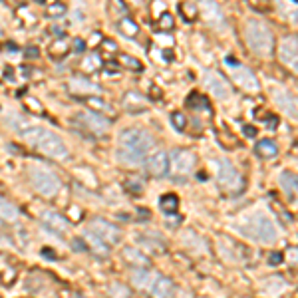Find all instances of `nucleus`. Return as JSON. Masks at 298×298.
<instances>
[{"label":"nucleus","mask_w":298,"mask_h":298,"mask_svg":"<svg viewBox=\"0 0 298 298\" xmlns=\"http://www.w3.org/2000/svg\"><path fill=\"white\" fill-rule=\"evenodd\" d=\"M195 153L189 151V149H175L169 157V169H173V173L177 177H187L195 167Z\"/></svg>","instance_id":"nucleus-7"},{"label":"nucleus","mask_w":298,"mask_h":298,"mask_svg":"<svg viewBox=\"0 0 298 298\" xmlns=\"http://www.w3.org/2000/svg\"><path fill=\"white\" fill-rule=\"evenodd\" d=\"M116 159H117L121 165H125V167H139V165H143L145 155H139V153H135V151H130V149L119 147L117 151H116Z\"/></svg>","instance_id":"nucleus-19"},{"label":"nucleus","mask_w":298,"mask_h":298,"mask_svg":"<svg viewBox=\"0 0 298 298\" xmlns=\"http://www.w3.org/2000/svg\"><path fill=\"white\" fill-rule=\"evenodd\" d=\"M254 151H257V155L263 157V159H270L279 153V147H276V143L270 141V139H261L257 143V147H254Z\"/></svg>","instance_id":"nucleus-21"},{"label":"nucleus","mask_w":298,"mask_h":298,"mask_svg":"<svg viewBox=\"0 0 298 298\" xmlns=\"http://www.w3.org/2000/svg\"><path fill=\"white\" fill-rule=\"evenodd\" d=\"M248 2L252 4V8L263 10V12H266V10H268V6H270V2H268V0H248Z\"/></svg>","instance_id":"nucleus-41"},{"label":"nucleus","mask_w":298,"mask_h":298,"mask_svg":"<svg viewBox=\"0 0 298 298\" xmlns=\"http://www.w3.org/2000/svg\"><path fill=\"white\" fill-rule=\"evenodd\" d=\"M83 239H86V245H90V248H94L96 254H101V257L108 254V245H105L98 235H94L92 231H88L86 235H83Z\"/></svg>","instance_id":"nucleus-25"},{"label":"nucleus","mask_w":298,"mask_h":298,"mask_svg":"<svg viewBox=\"0 0 298 298\" xmlns=\"http://www.w3.org/2000/svg\"><path fill=\"white\" fill-rule=\"evenodd\" d=\"M110 294H112L114 298H130V296H132V294H130V288L123 286V284H119V282H116V284L110 286Z\"/></svg>","instance_id":"nucleus-33"},{"label":"nucleus","mask_w":298,"mask_h":298,"mask_svg":"<svg viewBox=\"0 0 298 298\" xmlns=\"http://www.w3.org/2000/svg\"><path fill=\"white\" fill-rule=\"evenodd\" d=\"M159 207H161V211L165 213V215H169V217L175 215L177 209H179V199H177V195H173V193L163 195L161 201H159Z\"/></svg>","instance_id":"nucleus-24"},{"label":"nucleus","mask_w":298,"mask_h":298,"mask_svg":"<svg viewBox=\"0 0 298 298\" xmlns=\"http://www.w3.org/2000/svg\"><path fill=\"white\" fill-rule=\"evenodd\" d=\"M117 30L123 36H127V38H133V36H137L139 26H137V22H133L132 18H121L119 22H117Z\"/></svg>","instance_id":"nucleus-28"},{"label":"nucleus","mask_w":298,"mask_h":298,"mask_svg":"<svg viewBox=\"0 0 298 298\" xmlns=\"http://www.w3.org/2000/svg\"><path fill=\"white\" fill-rule=\"evenodd\" d=\"M112 4H114V14H117V16L127 14V6L123 4V0H112Z\"/></svg>","instance_id":"nucleus-40"},{"label":"nucleus","mask_w":298,"mask_h":298,"mask_svg":"<svg viewBox=\"0 0 298 298\" xmlns=\"http://www.w3.org/2000/svg\"><path fill=\"white\" fill-rule=\"evenodd\" d=\"M26 56H28V58H38V48H34V46L26 48Z\"/></svg>","instance_id":"nucleus-46"},{"label":"nucleus","mask_w":298,"mask_h":298,"mask_svg":"<svg viewBox=\"0 0 298 298\" xmlns=\"http://www.w3.org/2000/svg\"><path fill=\"white\" fill-rule=\"evenodd\" d=\"M151 92H153V96H155V98H159V96H161V94H159V90H157V88H155V86H153V88H151Z\"/></svg>","instance_id":"nucleus-49"},{"label":"nucleus","mask_w":298,"mask_h":298,"mask_svg":"<svg viewBox=\"0 0 298 298\" xmlns=\"http://www.w3.org/2000/svg\"><path fill=\"white\" fill-rule=\"evenodd\" d=\"M68 88H70L72 94H78V96H96V94H99V88L94 86L92 82L83 80V78H72Z\"/></svg>","instance_id":"nucleus-17"},{"label":"nucleus","mask_w":298,"mask_h":298,"mask_svg":"<svg viewBox=\"0 0 298 298\" xmlns=\"http://www.w3.org/2000/svg\"><path fill=\"white\" fill-rule=\"evenodd\" d=\"M201 12H203L207 22H213V24L223 22V14L213 0H201Z\"/></svg>","instance_id":"nucleus-20"},{"label":"nucleus","mask_w":298,"mask_h":298,"mask_svg":"<svg viewBox=\"0 0 298 298\" xmlns=\"http://www.w3.org/2000/svg\"><path fill=\"white\" fill-rule=\"evenodd\" d=\"M83 48H86V44H83L82 40H76V50L78 52H83Z\"/></svg>","instance_id":"nucleus-48"},{"label":"nucleus","mask_w":298,"mask_h":298,"mask_svg":"<svg viewBox=\"0 0 298 298\" xmlns=\"http://www.w3.org/2000/svg\"><path fill=\"white\" fill-rule=\"evenodd\" d=\"M292 2H296V0H292Z\"/></svg>","instance_id":"nucleus-52"},{"label":"nucleus","mask_w":298,"mask_h":298,"mask_svg":"<svg viewBox=\"0 0 298 298\" xmlns=\"http://www.w3.org/2000/svg\"><path fill=\"white\" fill-rule=\"evenodd\" d=\"M132 281H133V284L135 286H139V288H147L149 284H151V274H149V270L147 268H135L133 272H132Z\"/></svg>","instance_id":"nucleus-27"},{"label":"nucleus","mask_w":298,"mask_h":298,"mask_svg":"<svg viewBox=\"0 0 298 298\" xmlns=\"http://www.w3.org/2000/svg\"><path fill=\"white\" fill-rule=\"evenodd\" d=\"M38 2H46V0H38Z\"/></svg>","instance_id":"nucleus-51"},{"label":"nucleus","mask_w":298,"mask_h":298,"mask_svg":"<svg viewBox=\"0 0 298 298\" xmlns=\"http://www.w3.org/2000/svg\"><path fill=\"white\" fill-rule=\"evenodd\" d=\"M243 132H245L247 137H254V135H257V130H254L252 125H245V127H243Z\"/></svg>","instance_id":"nucleus-45"},{"label":"nucleus","mask_w":298,"mask_h":298,"mask_svg":"<svg viewBox=\"0 0 298 298\" xmlns=\"http://www.w3.org/2000/svg\"><path fill=\"white\" fill-rule=\"evenodd\" d=\"M272 96H274V101L276 105L290 117H296V103H294V98L288 94V92H282V90H272Z\"/></svg>","instance_id":"nucleus-15"},{"label":"nucleus","mask_w":298,"mask_h":298,"mask_svg":"<svg viewBox=\"0 0 298 298\" xmlns=\"http://www.w3.org/2000/svg\"><path fill=\"white\" fill-rule=\"evenodd\" d=\"M245 40L257 56H270L274 50V38L270 30L259 20H248L245 24Z\"/></svg>","instance_id":"nucleus-2"},{"label":"nucleus","mask_w":298,"mask_h":298,"mask_svg":"<svg viewBox=\"0 0 298 298\" xmlns=\"http://www.w3.org/2000/svg\"><path fill=\"white\" fill-rule=\"evenodd\" d=\"M0 219H4V221H16L18 219V209L6 201L4 197H0Z\"/></svg>","instance_id":"nucleus-26"},{"label":"nucleus","mask_w":298,"mask_h":298,"mask_svg":"<svg viewBox=\"0 0 298 298\" xmlns=\"http://www.w3.org/2000/svg\"><path fill=\"white\" fill-rule=\"evenodd\" d=\"M64 54H68V44H66V40H56V42H52V46H50V56H56V58H60V56H64Z\"/></svg>","instance_id":"nucleus-32"},{"label":"nucleus","mask_w":298,"mask_h":298,"mask_svg":"<svg viewBox=\"0 0 298 298\" xmlns=\"http://www.w3.org/2000/svg\"><path fill=\"white\" fill-rule=\"evenodd\" d=\"M241 232L252 237L254 241H263V243H272L276 239L274 223L265 215V213H254V215L243 225Z\"/></svg>","instance_id":"nucleus-3"},{"label":"nucleus","mask_w":298,"mask_h":298,"mask_svg":"<svg viewBox=\"0 0 298 298\" xmlns=\"http://www.w3.org/2000/svg\"><path fill=\"white\" fill-rule=\"evenodd\" d=\"M143 165L151 177H165L169 173V155L165 151H153L147 159H143Z\"/></svg>","instance_id":"nucleus-11"},{"label":"nucleus","mask_w":298,"mask_h":298,"mask_svg":"<svg viewBox=\"0 0 298 298\" xmlns=\"http://www.w3.org/2000/svg\"><path fill=\"white\" fill-rule=\"evenodd\" d=\"M76 119L82 123L83 130L90 132V133L101 135L110 130V119L101 114H96V112L94 114H80V116H76Z\"/></svg>","instance_id":"nucleus-9"},{"label":"nucleus","mask_w":298,"mask_h":298,"mask_svg":"<svg viewBox=\"0 0 298 298\" xmlns=\"http://www.w3.org/2000/svg\"><path fill=\"white\" fill-rule=\"evenodd\" d=\"M229 64L232 66V70H231V74H232V80H235L239 86L243 88V90H247V92H259V80L254 78V74L248 70V68H245V66H237L232 60H229Z\"/></svg>","instance_id":"nucleus-10"},{"label":"nucleus","mask_w":298,"mask_h":298,"mask_svg":"<svg viewBox=\"0 0 298 298\" xmlns=\"http://www.w3.org/2000/svg\"><path fill=\"white\" fill-rule=\"evenodd\" d=\"M123 257L130 261V263H133L135 266H139V268H145V266L149 265V261H147L145 254L139 252L137 248H132V247H125V248H123Z\"/></svg>","instance_id":"nucleus-22"},{"label":"nucleus","mask_w":298,"mask_h":298,"mask_svg":"<svg viewBox=\"0 0 298 298\" xmlns=\"http://www.w3.org/2000/svg\"><path fill=\"white\" fill-rule=\"evenodd\" d=\"M171 121H173V125H175V130H185V125H187V117H185L183 114H179V112H175V114L171 116Z\"/></svg>","instance_id":"nucleus-38"},{"label":"nucleus","mask_w":298,"mask_h":298,"mask_svg":"<svg viewBox=\"0 0 298 298\" xmlns=\"http://www.w3.org/2000/svg\"><path fill=\"white\" fill-rule=\"evenodd\" d=\"M296 54H298L296 38H294V36L284 38V40H282V44H281V48H279V56H281L282 64H286L288 68L296 70V66H298V56H296Z\"/></svg>","instance_id":"nucleus-13"},{"label":"nucleus","mask_w":298,"mask_h":298,"mask_svg":"<svg viewBox=\"0 0 298 298\" xmlns=\"http://www.w3.org/2000/svg\"><path fill=\"white\" fill-rule=\"evenodd\" d=\"M105 68H108V72H117V64L108 62V64H105Z\"/></svg>","instance_id":"nucleus-47"},{"label":"nucleus","mask_w":298,"mask_h":298,"mask_svg":"<svg viewBox=\"0 0 298 298\" xmlns=\"http://www.w3.org/2000/svg\"><path fill=\"white\" fill-rule=\"evenodd\" d=\"M101 66H103V62H101L99 54H88L86 58H83V62H82L83 72H96V70H99Z\"/></svg>","instance_id":"nucleus-30"},{"label":"nucleus","mask_w":298,"mask_h":298,"mask_svg":"<svg viewBox=\"0 0 298 298\" xmlns=\"http://www.w3.org/2000/svg\"><path fill=\"white\" fill-rule=\"evenodd\" d=\"M46 12H48V16H62V14H66V6L60 4V2H56V4L48 6Z\"/></svg>","instance_id":"nucleus-39"},{"label":"nucleus","mask_w":298,"mask_h":298,"mask_svg":"<svg viewBox=\"0 0 298 298\" xmlns=\"http://www.w3.org/2000/svg\"><path fill=\"white\" fill-rule=\"evenodd\" d=\"M119 62L123 64L125 68H130V70H133V72H141V70H143V64H141L137 58H133V56L121 54V56H119Z\"/></svg>","instance_id":"nucleus-31"},{"label":"nucleus","mask_w":298,"mask_h":298,"mask_svg":"<svg viewBox=\"0 0 298 298\" xmlns=\"http://www.w3.org/2000/svg\"><path fill=\"white\" fill-rule=\"evenodd\" d=\"M139 243H143V247H147L149 250H155V252H163L165 250V243L163 241H151V239H147V237H139Z\"/></svg>","instance_id":"nucleus-34"},{"label":"nucleus","mask_w":298,"mask_h":298,"mask_svg":"<svg viewBox=\"0 0 298 298\" xmlns=\"http://www.w3.org/2000/svg\"><path fill=\"white\" fill-rule=\"evenodd\" d=\"M42 221H44L52 231L60 232V235H64V232L68 231V219H64L60 213H54V211H44L42 213Z\"/></svg>","instance_id":"nucleus-16"},{"label":"nucleus","mask_w":298,"mask_h":298,"mask_svg":"<svg viewBox=\"0 0 298 298\" xmlns=\"http://www.w3.org/2000/svg\"><path fill=\"white\" fill-rule=\"evenodd\" d=\"M149 290H151V294L155 298H169L173 292V284L169 279H165V276H157V279H153L151 284H149Z\"/></svg>","instance_id":"nucleus-18"},{"label":"nucleus","mask_w":298,"mask_h":298,"mask_svg":"<svg viewBox=\"0 0 298 298\" xmlns=\"http://www.w3.org/2000/svg\"><path fill=\"white\" fill-rule=\"evenodd\" d=\"M76 298H86V296H82V294H76Z\"/></svg>","instance_id":"nucleus-50"},{"label":"nucleus","mask_w":298,"mask_h":298,"mask_svg":"<svg viewBox=\"0 0 298 298\" xmlns=\"http://www.w3.org/2000/svg\"><path fill=\"white\" fill-rule=\"evenodd\" d=\"M279 183L284 189V193L294 199V195H296V175L290 173V171H282L281 177H279Z\"/></svg>","instance_id":"nucleus-23"},{"label":"nucleus","mask_w":298,"mask_h":298,"mask_svg":"<svg viewBox=\"0 0 298 298\" xmlns=\"http://www.w3.org/2000/svg\"><path fill=\"white\" fill-rule=\"evenodd\" d=\"M74 248L76 250H86L88 245H86V241H83V239H74Z\"/></svg>","instance_id":"nucleus-44"},{"label":"nucleus","mask_w":298,"mask_h":298,"mask_svg":"<svg viewBox=\"0 0 298 298\" xmlns=\"http://www.w3.org/2000/svg\"><path fill=\"white\" fill-rule=\"evenodd\" d=\"M24 105L32 112V114H42L44 112V108H42V103L38 101V99H34V98H26L24 99Z\"/></svg>","instance_id":"nucleus-37"},{"label":"nucleus","mask_w":298,"mask_h":298,"mask_svg":"<svg viewBox=\"0 0 298 298\" xmlns=\"http://www.w3.org/2000/svg\"><path fill=\"white\" fill-rule=\"evenodd\" d=\"M16 130L18 133L22 135L28 143H32L34 147H38L42 153H46L54 159H68V147L66 143H64L56 133L44 130V127H38V125H30V123H24V121H20L16 123Z\"/></svg>","instance_id":"nucleus-1"},{"label":"nucleus","mask_w":298,"mask_h":298,"mask_svg":"<svg viewBox=\"0 0 298 298\" xmlns=\"http://www.w3.org/2000/svg\"><path fill=\"white\" fill-rule=\"evenodd\" d=\"M92 232L98 235L105 245H116L121 241V231L105 219H94L92 221Z\"/></svg>","instance_id":"nucleus-8"},{"label":"nucleus","mask_w":298,"mask_h":298,"mask_svg":"<svg viewBox=\"0 0 298 298\" xmlns=\"http://www.w3.org/2000/svg\"><path fill=\"white\" fill-rule=\"evenodd\" d=\"M123 108L130 114H141L147 110V98H143L139 92H127L123 96Z\"/></svg>","instance_id":"nucleus-14"},{"label":"nucleus","mask_w":298,"mask_h":298,"mask_svg":"<svg viewBox=\"0 0 298 298\" xmlns=\"http://www.w3.org/2000/svg\"><path fill=\"white\" fill-rule=\"evenodd\" d=\"M28 175H30L32 187L38 191L40 195H44V197H54L60 191V187H62V181L58 179V175H54L50 169H46V167L32 165L28 169Z\"/></svg>","instance_id":"nucleus-4"},{"label":"nucleus","mask_w":298,"mask_h":298,"mask_svg":"<svg viewBox=\"0 0 298 298\" xmlns=\"http://www.w3.org/2000/svg\"><path fill=\"white\" fill-rule=\"evenodd\" d=\"M101 48H103V50H110V52H114V54H116V50H117V46L114 44V42H110V40H101Z\"/></svg>","instance_id":"nucleus-43"},{"label":"nucleus","mask_w":298,"mask_h":298,"mask_svg":"<svg viewBox=\"0 0 298 298\" xmlns=\"http://www.w3.org/2000/svg\"><path fill=\"white\" fill-rule=\"evenodd\" d=\"M217 179H219V185L223 191L227 193H241L243 189V177L239 175V171L235 169L231 161H219V171H217Z\"/></svg>","instance_id":"nucleus-6"},{"label":"nucleus","mask_w":298,"mask_h":298,"mask_svg":"<svg viewBox=\"0 0 298 298\" xmlns=\"http://www.w3.org/2000/svg\"><path fill=\"white\" fill-rule=\"evenodd\" d=\"M153 145L155 139L141 127H130V130H123L119 133V147L130 149V151H135L139 155H145Z\"/></svg>","instance_id":"nucleus-5"},{"label":"nucleus","mask_w":298,"mask_h":298,"mask_svg":"<svg viewBox=\"0 0 298 298\" xmlns=\"http://www.w3.org/2000/svg\"><path fill=\"white\" fill-rule=\"evenodd\" d=\"M181 14L185 16L187 22H193L195 16H197V6L191 4V2H185V4H181Z\"/></svg>","instance_id":"nucleus-35"},{"label":"nucleus","mask_w":298,"mask_h":298,"mask_svg":"<svg viewBox=\"0 0 298 298\" xmlns=\"http://www.w3.org/2000/svg\"><path fill=\"white\" fill-rule=\"evenodd\" d=\"M86 105L90 110H94L96 114H110L112 112L110 105L105 103L101 98H98V96H86Z\"/></svg>","instance_id":"nucleus-29"},{"label":"nucleus","mask_w":298,"mask_h":298,"mask_svg":"<svg viewBox=\"0 0 298 298\" xmlns=\"http://www.w3.org/2000/svg\"><path fill=\"white\" fill-rule=\"evenodd\" d=\"M205 86L209 88V92H211L213 98H217V99L231 98V88H229L227 80L221 74H217V72H209L205 76Z\"/></svg>","instance_id":"nucleus-12"},{"label":"nucleus","mask_w":298,"mask_h":298,"mask_svg":"<svg viewBox=\"0 0 298 298\" xmlns=\"http://www.w3.org/2000/svg\"><path fill=\"white\" fill-rule=\"evenodd\" d=\"M173 26H175L173 16L167 14V12H163V14L159 16V28H161V30H173Z\"/></svg>","instance_id":"nucleus-36"},{"label":"nucleus","mask_w":298,"mask_h":298,"mask_svg":"<svg viewBox=\"0 0 298 298\" xmlns=\"http://www.w3.org/2000/svg\"><path fill=\"white\" fill-rule=\"evenodd\" d=\"M282 263V254L281 252H272L268 257V265H281Z\"/></svg>","instance_id":"nucleus-42"}]
</instances>
